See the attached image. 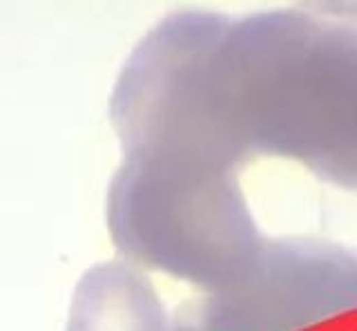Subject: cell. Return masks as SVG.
Segmentation results:
<instances>
[{
  "instance_id": "cell-1",
  "label": "cell",
  "mask_w": 357,
  "mask_h": 331,
  "mask_svg": "<svg viewBox=\"0 0 357 331\" xmlns=\"http://www.w3.org/2000/svg\"><path fill=\"white\" fill-rule=\"evenodd\" d=\"M67 331H159V307L132 267L96 264L76 286Z\"/></svg>"
}]
</instances>
